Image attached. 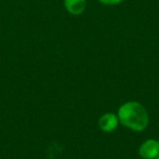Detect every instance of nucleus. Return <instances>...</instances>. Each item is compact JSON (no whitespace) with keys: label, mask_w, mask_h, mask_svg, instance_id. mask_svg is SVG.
<instances>
[{"label":"nucleus","mask_w":159,"mask_h":159,"mask_svg":"<svg viewBox=\"0 0 159 159\" xmlns=\"http://www.w3.org/2000/svg\"><path fill=\"white\" fill-rule=\"evenodd\" d=\"M120 124L134 132L146 130L149 124V115L146 108L139 102H126L118 109Z\"/></svg>","instance_id":"1"},{"label":"nucleus","mask_w":159,"mask_h":159,"mask_svg":"<svg viewBox=\"0 0 159 159\" xmlns=\"http://www.w3.org/2000/svg\"><path fill=\"white\" fill-rule=\"evenodd\" d=\"M120 124L119 117L113 112H106L100 116L98 120V126L104 133H111L118 129Z\"/></svg>","instance_id":"3"},{"label":"nucleus","mask_w":159,"mask_h":159,"mask_svg":"<svg viewBox=\"0 0 159 159\" xmlns=\"http://www.w3.org/2000/svg\"><path fill=\"white\" fill-rule=\"evenodd\" d=\"M155 159H159V155H158V156H157V157H156V158H155Z\"/></svg>","instance_id":"6"},{"label":"nucleus","mask_w":159,"mask_h":159,"mask_svg":"<svg viewBox=\"0 0 159 159\" xmlns=\"http://www.w3.org/2000/svg\"><path fill=\"white\" fill-rule=\"evenodd\" d=\"M139 155L142 159H155L159 155V139H145L139 147Z\"/></svg>","instance_id":"2"},{"label":"nucleus","mask_w":159,"mask_h":159,"mask_svg":"<svg viewBox=\"0 0 159 159\" xmlns=\"http://www.w3.org/2000/svg\"><path fill=\"white\" fill-rule=\"evenodd\" d=\"M102 5L105 6H117L120 5L121 2H123L124 0H98Z\"/></svg>","instance_id":"5"},{"label":"nucleus","mask_w":159,"mask_h":159,"mask_svg":"<svg viewBox=\"0 0 159 159\" xmlns=\"http://www.w3.org/2000/svg\"><path fill=\"white\" fill-rule=\"evenodd\" d=\"M63 6L71 16H81L86 10V0H63Z\"/></svg>","instance_id":"4"}]
</instances>
